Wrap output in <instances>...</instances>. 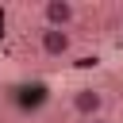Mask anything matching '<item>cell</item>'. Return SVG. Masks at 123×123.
I'll return each instance as SVG.
<instances>
[{
	"label": "cell",
	"instance_id": "obj_1",
	"mask_svg": "<svg viewBox=\"0 0 123 123\" xmlns=\"http://www.w3.org/2000/svg\"><path fill=\"white\" fill-rule=\"evenodd\" d=\"M69 111H73L81 123L100 119V115H108V92H104L100 85H81V88L69 92Z\"/></svg>",
	"mask_w": 123,
	"mask_h": 123
},
{
	"label": "cell",
	"instance_id": "obj_3",
	"mask_svg": "<svg viewBox=\"0 0 123 123\" xmlns=\"http://www.w3.org/2000/svg\"><path fill=\"white\" fill-rule=\"evenodd\" d=\"M73 46H77L73 31H62V27H42V31H38V50H42L46 58H69Z\"/></svg>",
	"mask_w": 123,
	"mask_h": 123
},
{
	"label": "cell",
	"instance_id": "obj_2",
	"mask_svg": "<svg viewBox=\"0 0 123 123\" xmlns=\"http://www.w3.org/2000/svg\"><path fill=\"white\" fill-rule=\"evenodd\" d=\"M38 15H42V27H62V31H73V23L81 19L73 0H46L38 8Z\"/></svg>",
	"mask_w": 123,
	"mask_h": 123
},
{
	"label": "cell",
	"instance_id": "obj_4",
	"mask_svg": "<svg viewBox=\"0 0 123 123\" xmlns=\"http://www.w3.org/2000/svg\"><path fill=\"white\" fill-rule=\"evenodd\" d=\"M88 123H115L111 115H100V119H88Z\"/></svg>",
	"mask_w": 123,
	"mask_h": 123
},
{
	"label": "cell",
	"instance_id": "obj_5",
	"mask_svg": "<svg viewBox=\"0 0 123 123\" xmlns=\"http://www.w3.org/2000/svg\"><path fill=\"white\" fill-rule=\"evenodd\" d=\"M119 38H123V19H119Z\"/></svg>",
	"mask_w": 123,
	"mask_h": 123
}]
</instances>
